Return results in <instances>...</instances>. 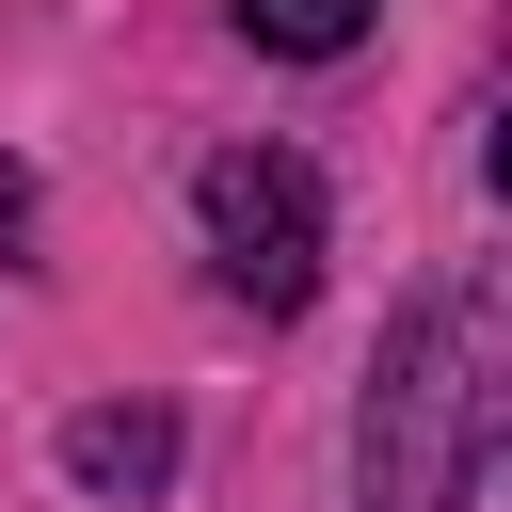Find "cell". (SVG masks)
<instances>
[{
  "label": "cell",
  "mask_w": 512,
  "mask_h": 512,
  "mask_svg": "<svg viewBox=\"0 0 512 512\" xmlns=\"http://www.w3.org/2000/svg\"><path fill=\"white\" fill-rule=\"evenodd\" d=\"M480 464H496V288L448 272L400 304L368 368V512H480Z\"/></svg>",
  "instance_id": "1"
},
{
  "label": "cell",
  "mask_w": 512,
  "mask_h": 512,
  "mask_svg": "<svg viewBox=\"0 0 512 512\" xmlns=\"http://www.w3.org/2000/svg\"><path fill=\"white\" fill-rule=\"evenodd\" d=\"M192 208H208V272L240 288V304H304L320 288V176L288 160V144H224L208 176H192Z\"/></svg>",
  "instance_id": "2"
},
{
  "label": "cell",
  "mask_w": 512,
  "mask_h": 512,
  "mask_svg": "<svg viewBox=\"0 0 512 512\" xmlns=\"http://www.w3.org/2000/svg\"><path fill=\"white\" fill-rule=\"evenodd\" d=\"M64 480H96V496H160V480H176V416H160V400H96V416H64Z\"/></svg>",
  "instance_id": "3"
},
{
  "label": "cell",
  "mask_w": 512,
  "mask_h": 512,
  "mask_svg": "<svg viewBox=\"0 0 512 512\" xmlns=\"http://www.w3.org/2000/svg\"><path fill=\"white\" fill-rule=\"evenodd\" d=\"M240 32H256V48H288V64H336V48L368 32V0H240Z\"/></svg>",
  "instance_id": "4"
},
{
  "label": "cell",
  "mask_w": 512,
  "mask_h": 512,
  "mask_svg": "<svg viewBox=\"0 0 512 512\" xmlns=\"http://www.w3.org/2000/svg\"><path fill=\"white\" fill-rule=\"evenodd\" d=\"M16 224H32V160H0V240H16Z\"/></svg>",
  "instance_id": "5"
}]
</instances>
